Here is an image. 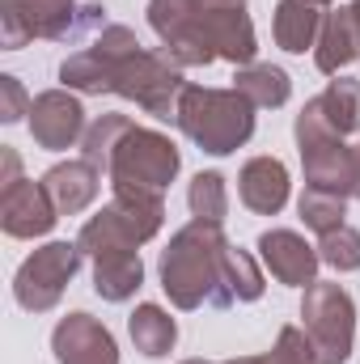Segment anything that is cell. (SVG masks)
<instances>
[{
    "mask_svg": "<svg viewBox=\"0 0 360 364\" xmlns=\"http://www.w3.org/2000/svg\"><path fill=\"white\" fill-rule=\"evenodd\" d=\"M162 288L179 309H199V305L229 309L233 301H259L263 275L246 250H233L225 242L221 225L191 220L162 255Z\"/></svg>",
    "mask_w": 360,
    "mask_h": 364,
    "instance_id": "cell-1",
    "label": "cell"
},
{
    "mask_svg": "<svg viewBox=\"0 0 360 364\" xmlns=\"http://www.w3.org/2000/svg\"><path fill=\"white\" fill-rule=\"evenodd\" d=\"M60 81L81 93H123L157 119H170L179 110V93L186 90L179 64H170V55L140 51L127 26H102L97 43L77 47L64 60Z\"/></svg>",
    "mask_w": 360,
    "mask_h": 364,
    "instance_id": "cell-2",
    "label": "cell"
},
{
    "mask_svg": "<svg viewBox=\"0 0 360 364\" xmlns=\"http://www.w3.org/2000/svg\"><path fill=\"white\" fill-rule=\"evenodd\" d=\"M149 21L174 64H250L259 51L246 0H149Z\"/></svg>",
    "mask_w": 360,
    "mask_h": 364,
    "instance_id": "cell-3",
    "label": "cell"
},
{
    "mask_svg": "<svg viewBox=\"0 0 360 364\" xmlns=\"http://www.w3.org/2000/svg\"><path fill=\"white\" fill-rule=\"evenodd\" d=\"M179 127L203 149V153H233L250 140L255 132V102L242 90H203V85H186L179 93V110H174Z\"/></svg>",
    "mask_w": 360,
    "mask_h": 364,
    "instance_id": "cell-4",
    "label": "cell"
},
{
    "mask_svg": "<svg viewBox=\"0 0 360 364\" xmlns=\"http://www.w3.org/2000/svg\"><path fill=\"white\" fill-rule=\"evenodd\" d=\"M301 318H305V339H309L318 364H344L352 356L356 309H352V296H348L339 284L314 279V284L305 288Z\"/></svg>",
    "mask_w": 360,
    "mask_h": 364,
    "instance_id": "cell-5",
    "label": "cell"
},
{
    "mask_svg": "<svg viewBox=\"0 0 360 364\" xmlns=\"http://www.w3.org/2000/svg\"><path fill=\"white\" fill-rule=\"evenodd\" d=\"M297 144H301V161H305V182L318 191H335V195H352V170L356 157L344 144V136H335L322 114L314 110V102L297 114Z\"/></svg>",
    "mask_w": 360,
    "mask_h": 364,
    "instance_id": "cell-6",
    "label": "cell"
},
{
    "mask_svg": "<svg viewBox=\"0 0 360 364\" xmlns=\"http://www.w3.org/2000/svg\"><path fill=\"white\" fill-rule=\"evenodd\" d=\"M106 174H110L115 186L162 191L166 182L179 174V149H174L166 136L149 132V127H132V132L115 144Z\"/></svg>",
    "mask_w": 360,
    "mask_h": 364,
    "instance_id": "cell-7",
    "label": "cell"
},
{
    "mask_svg": "<svg viewBox=\"0 0 360 364\" xmlns=\"http://www.w3.org/2000/svg\"><path fill=\"white\" fill-rule=\"evenodd\" d=\"M77 267H81V246L51 242V246L34 250V255L17 267V275H13V296H17V305L30 309V314L55 309L60 296H64V288H68V279L77 275Z\"/></svg>",
    "mask_w": 360,
    "mask_h": 364,
    "instance_id": "cell-8",
    "label": "cell"
},
{
    "mask_svg": "<svg viewBox=\"0 0 360 364\" xmlns=\"http://www.w3.org/2000/svg\"><path fill=\"white\" fill-rule=\"evenodd\" d=\"M73 26V0H4V47L17 51L30 38H64Z\"/></svg>",
    "mask_w": 360,
    "mask_h": 364,
    "instance_id": "cell-9",
    "label": "cell"
},
{
    "mask_svg": "<svg viewBox=\"0 0 360 364\" xmlns=\"http://www.w3.org/2000/svg\"><path fill=\"white\" fill-rule=\"evenodd\" d=\"M55 203L47 195L43 182H4V195H0V225L9 237H38L55 225Z\"/></svg>",
    "mask_w": 360,
    "mask_h": 364,
    "instance_id": "cell-10",
    "label": "cell"
},
{
    "mask_svg": "<svg viewBox=\"0 0 360 364\" xmlns=\"http://www.w3.org/2000/svg\"><path fill=\"white\" fill-rule=\"evenodd\" d=\"M51 348H55L60 364H119L110 331L97 318H90V314H68L55 326Z\"/></svg>",
    "mask_w": 360,
    "mask_h": 364,
    "instance_id": "cell-11",
    "label": "cell"
},
{
    "mask_svg": "<svg viewBox=\"0 0 360 364\" xmlns=\"http://www.w3.org/2000/svg\"><path fill=\"white\" fill-rule=\"evenodd\" d=\"M81 127H85V110H81L77 97L51 90V93H38L30 102V132H34V140L43 149H68V144H77Z\"/></svg>",
    "mask_w": 360,
    "mask_h": 364,
    "instance_id": "cell-12",
    "label": "cell"
},
{
    "mask_svg": "<svg viewBox=\"0 0 360 364\" xmlns=\"http://www.w3.org/2000/svg\"><path fill=\"white\" fill-rule=\"evenodd\" d=\"M259 255L268 263V272L280 284H292V288H309L314 272H318V255L305 237H297L292 229H271L259 237Z\"/></svg>",
    "mask_w": 360,
    "mask_h": 364,
    "instance_id": "cell-13",
    "label": "cell"
},
{
    "mask_svg": "<svg viewBox=\"0 0 360 364\" xmlns=\"http://www.w3.org/2000/svg\"><path fill=\"white\" fill-rule=\"evenodd\" d=\"M238 195H242V203H246L250 212L275 216V212L288 203V170H284V161H275V157H255V161H246V170H242V178H238Z\"/></svg>",
    "mask_w": 360,
    "mask_h": 364,
    "instance_id": "cell-14",
    "label": "cell"
},
{
    "mask_svg": "<svg viewBox=\"0 0 360 364\" xmlns=\"http://www.w3.org/2000/svg\"><path fill=\"white\" fill-rule=\"evenodd\" d=\"M144 279L136 246H106L93 255V288L102 301H127Z\"/></svg>",
    "mask_w": 360,
    "mask_h": 364,
    "instance_id": "cell-15",
    "label": "cell"
},
{
    "mask_svg": "<svg viewBox=\"0 0 360 364\" xmlns=\"http://www.w3.org/2000/svg\"><path fill=\"white\" fill-rule=\"evenodd\" d=\"M356 55H360V21H356V9L344 4V9H335V13L322 21L318 47H314V64H318L322 73H339V68H348Z\"/></svg>",
    "mask_w": 360,
    "mask_h": 364,
    "instance_id": "cell-16",
    "label": "cell"
},
{
    "mask_svg": "<svg viewBox=\"0 0 360 364\" xmlns=\"http://www.w3.org/2000/svg\"><path fill=\"white\" fill-rule=\"evenodd\" d=\"M322 0H280V9H275V21H271V30H275V43L284 47V51H292V55H305L314 43H318V34H322Z\"/></svg>",
    "mask_w": 360,
    "mask_h": 364,
    "instance_id": "cell-17",
    "label": "cell"
},
{
    "mask_svg": "<svg viewBox=\"0 0 360 364\" xmlns=\"http://www.w3.org/2000/svg\"><path fill=\"white\" fill-rule=\"evenodd\" d=\"M97 174H102V170H93L90 161H68V166L47 170V174H43V186H47L55 212H60V216H73V212L90 208L93 195H97Z\"/></svg>",
    "mask_w": 360,
    "mask_h": 364,
    "instance_id": "cell-18",
    "label": "cell"
},
{
    "mask_svg": "<svg viewBox=\"0 0 360 364\" xmlns=\"http://www.w3.org/2000/svg\"><path fill=\"white\" fill-rule=\"evenodd\" d=\"M314 110L322 114V123L335 132V136H348L360 132V81H331L327 90L314 97Z\"/></svg>",
    "mask_w": 360,
    "mask_h": 364,
    "instance_id": "cell-19",
    "label": "cell"
},
{
    "mask_svg": "<svg viewBox=\"0 0 360 364\" xmlns=\"http://www.w3.org/2000/svg\"><path fill=\"white\" fill-rule=\"evenodd\" d=\"M127 326H132V339H136V348H140L144 356H166V352L174 348V339H179L174 318H170L166 309H157V305H140Z\"/></svg>",
    "mask_w": 360,
    "mask_h": 364,
    "instance_id": "cell-20",
    "label": "cell"
},
{
    "mask_svg": "<svg viewBox=\"0 0 360 364\" xmlns=\"http://www.w3.org/2000/svg\"><path fill=\"white\" fill-rule=\"evenodd\" d=\"M233 90H242L255 106H284L292 85H288L284 68H275V64H250V68L238 73Z\"/></svg>",
    "mask_w": 360,
    "mask_h": 364,
    "instance_id": "cell-21",
    "label": "cell"
},
{
    "mask_svg": "<svg viewBox=\"0 0 360 364\" xmlns=\"http://www.w3.org/2000/svg\"><path fill=\"white\" fill-rule=\"evenodd\" d=\"M301 220L322 237V233H331V229H339L344 225V216H348V203H344V195H335V191H318V186H305L301 191Z\"/></svg>",
    "mask_w": 360,
    "mask_h": 364,
    "instance_id": "cell-22",
    "label": "cell"
},
{
    "mask_svg": "<svg viewBox=\"0 0 360 364\" xmlns=\"http://www.w3.org/2000/svg\"><path fill=\"white\" fill-rule=\"evenodd\" d=\"M132 127H136V123H132L127 114H102L90 132H85V161H90L93 170H106V166H110L115 144H119Z\"/></svg>",
    "mask_w": 360,
    "mask_h": 364,
    "instance_id": "cell-23",
    "label": "cell"
},
{
    "mask_svg": "<svg viewBox=\"0 0 360 364\" xmlns=\"http://www.w3.org/2000/svg\"><path fill=\"white\" fill-rule=\"evenodd\" d=\"M186 203H191V216H195V220L221 225L225 212H229L225 178H221V174H195V178H191V191H186Z\"/></svg>",
    "mask_w": 360,
    "mask_h": 364,
    "instance_id": "cell-24",
    "label": "cell"
},
{
    "mask_svg": "<svg viewBox=\"0 0 360 364\" xmlns=\"http://www.w3.org/2000/svg\"><path fill=\"white\" fill-rule=\"evenodd\" d=\"M225 364H318V360H314L309 339L297 326H284L271 352H263V356H238V360H225Z\"/></svg>",
    "mask_w": 360,
    "mask_h": 364,
    "instance_id": "cell-25",
    "label": "cell"
},
{
    "mask_svg": "<svg viewBox=\"0 0 360 364\" xmlns=\"http://www.w3.org/2000/svg\"><path fill=\"white\" fill-rule=\"evenodd\" d=\"M318 259L331 263L335 272H356L360 267V233L352 229V225H339V229L322 233V242H318Z\"/></svg>",
    "mask_w": 360,
    "mask_h": 364,
    "instance_id": "cell-26",
    "label": "cell"
},
{
    "mask_svg": "<svg viewBox=\"0 0 360 364\" xmlns=\"http://www.w3.org/2000/svg\"><path fill=\"white\" fill-rule=\"evenodd\" d=\"M0 85H4V110H0V119L13 123V119H21V90H17V77H0Z\"/></svg>",
    "mask_w": 360,
    "mask_h": 364,
    "instance_id": "cell-27",
    "label": "cell"
},
{
    "mask_svg": "<svg viewBox=\"0 0 360 364\" xmlns=\"http://www.w3.org/2000/svg\"><path fill=\"white\" fill-rule=\"evenodd\" d=\"M352 157H356V170H352V195L360 199V144L352 149Z\"/></svg>",
    "mask_w": 360,
    "mask_h": 364,
    "instance_id": "cell-28",
    "label": "cell"
},
{
    "mask_svg": "<svg viewBox=\"0 0 360 364\" xmlns=\"http://www.w3.org/2000/svg\"><path fill=\"white\" fill-rule=\"evenodd\" d=\"M352 9H356V21H360V0H352Z\"/></svg>",
    "mask_w": 360,
    "mask_h": 364,
    "instance_id": "cell-29",
    "label": "cell"
},
{
    "mask_svg": "<svg viewBox=\"0 0 360 364\" xmlns=\"http://www.w3.org/2000/svg\"><path fill=\"white\" fill-rule=\"evenodd\" d=\"M186 364H212V360H186Z\"/></svg>",
    "mask_w": 360,
    "mask_h": 364,
    "instance_id": "cell-30",
    "label": "cell"
},
{
    "mask_svg": "<svg viewBox=\"0 0 360 364\" xmlns=\"http://www.w3.org/2000/svg\"><path fill=\"white\" fill-rule=\"evenodd\" d=\"M322 4H327V0H322Z\"/></svg>",
    "mask_w": 360,
    "mask_h": 364,
    "instance_id": "cell-31",
    "label": "cell"
}]
</instances>
